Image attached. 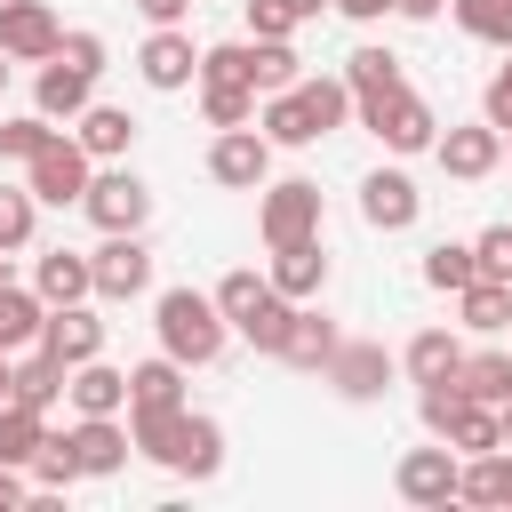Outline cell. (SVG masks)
<instances>
[{"label": "cell", "instance_id": "obj_1", "mask_svg": "<svg viewBox=\"0 0 512 512\" xmlns=\"http://www.w3.org/2000/svg\"><path fill=\"white\" fill-rule=\"evenodd\" d=\"M344 112H352L344 72L336 80H296V88H272L264 96V136L272 144H320L328 128H344Z\"/></svg>", "mask_w": 512, "mask_h": 512}, {"label": "cell", "instance_id": "obj_2", "mask_svg": "<svg viewBox=\"0 0 512 512\" xmlns=\"http://www.w3.org/2000/svg\"><path fill=\"white\" fill-rule=\"evenodd\" d=\"M152 328H160V352L184 360V368H208V360L224 352V336H232V320H224L216 296H200V288H160Z\"/></svg>", "mask_w": 512, "mask_h": 512}, {"label": "cell", "instance_id": "obj_3", "mask_svg": "<svg viewBox=\"0 0 512 512\" xmlns=\"http://www.w3.org/2000/svg\"><path fill=\"white\" fill-rule=\"evenodd\" d=\"M216 312H224L256 352H280V336H288V320H296V304H288L264 272H224V280H216Z\"/></svg>", "mask_w": 512, "mask_h": 512}, {"label": "cell", "instance_id": "obj_4", "mask_svg": "<svg viewBox=\"0 0 512 512\" xmlns=\"http://www.w3.org/2000/svg\"><path fill=\"white\" fill-rule=\"evenodd\" d=\"M88 176H96V160H88L80 136H64V128L24 160V184H32V200H48V208H72V200L88 192Z\"/></svg>", "mask_w": 512, "mask_h": 512}, {"label": "cell", "instance_id": "obj_5", "mask_svg": "<svg viewBox=\"0 0 512 512\" xmlns=\"http://www.w3.org/2000/svg\"><path fill=\"white\" fill-rule=\"evenodd\" d=\"M80 208H88L96 232H144V216H152V184H144L136 168H96L88 192H80Z\"/></svg>", "mask_w": 512, "mask_h": 512}, {"label": "cell", "instance_id": "obj_6", "mask_svg": "<svg viewBox=\"0 0 512 512\" xmlns=\"http://www.w3.org/2000/svg\"><path fill=\"white\" fill-rule=\"evenodd\" d=\"M256 232H264V248H288V240H320V184H304V176H288V184H264Z\"/></svg>", "mask_w": 512, "mask_h": 512}, {"label": "cell", "instance_id": "obj_7", "mask_svg": "<svg viewBox=\"0 0 512 512\" xmlns=\"http://www.w3.org/2000/svg\"><path fill=\"white\" fill-rule=\"evenodd\" d=\"M360 120L384 136V152H432V136H440V120H432V104L416 88H392V96L360 104Z\"/></svg>", "mask_w": 512, "mask_h": 512}, {"label": "cell", "instance_id": "obj_8", "mask_svg": "<svg viewBox=\"0 0 512 512\" xmlns=\"http://www.w3.org/2000/svg\"><path fill=\"white\" fill-rule=\"evenodd\" d=\"M208 176L232 184V192H264V176H272V136H264V128H216Z\"/></svg>", "mask_w": 512, "mask_h": 512}, {"label": "cell", "instance_id": "obj_9", "mask_svg": "<svg viewBox=\"0 0 512 512\" xmlns=\"http://www.w3.org/2000/svg\"><path fill=\"white\" fill-rule=\"evenodd\" d=\"M88 280H96V296L128 304V296H144V288H152V248H144L136 232H104V248L88 256Z\"/></svg>", "mask_w": 512, "mask_h": 512}, {"label": "cell", "instance_id": "obj_10", "mask_svg": "<svg viewBox=\"0 0 512 512\" xmlns=\"http://www.w3.org/2000/svg\"><path fill=\"white\" fill-rule=\"evenodd\" d=\"M392 488H400V504L448 512V504H456V448H448V440H440V448H408L400 472H392Z\"/></svg>", "mask_w": 512, "mask_h": 512}, {"label": "cell", "instance_id": "obj_11", "mask_svg": "<svg viewBox=\"0 0 512 512\" xmlns=\"http://www.w3.org/2000/svg\"><path fill=\"white\" fill-rule=\"evenodd\" d=\"M56 40H64V24H56L48 0H0V48H8V64H48Z\"/></svg>", "mask_w": 512, "mask_h": 512}, {"label": "cell", "instance_id": "obj_12", "mask_svg": "<svg viewBox=\"0 0 512 512\" xmlns=\"http://www.w3.org/2000/svg\"><path fill=\"white\" fill-rule=\"evenodd\" d=\"M160 464L184 472V480H216V472H224V432H216V416H192V408H184V416L168 424Z\"/></svg>", "mask_w": 512, "mask_h": 512}, {"label": "cell", "instance_id": "obj_13", "mask_svg": "<svg viewBox=\"0 0 512 512\" xmlns=\"http://www.w3.org/2000/svg\"><path fill=\"white\" fill-rule=\"evenodd\" d=\"M136 72H144V88L176 96V88H192V80H200V48H192L176 24H152V40L136 48Z\"/></svg>", "mask_w": 512, "mask_h": 512}, {"label": "cell", "instance_id": "obj_14", "mask_svg": "<svg viewBox=\"0 0 512 512\" xmlns=\"http://www.w3.org/2000/svg\"><path fill=\"white\" fill-rule=\"evenodd\" d=\"M64 440V456H72V472L80 480H104V472H120L128 464V432L112 424V416H80L72 432H56Z\"/></svg>", "mask_w": 512, "mask_h": 512}, {"label": "cell", "instance_id": "obj_15", "mask_svg": "<svg viewBox=\"0 0 512 512\" xmlns=\"http://www.w3.org/2000/svg\"><path fill=\"white\" fill-rule=\"evenodd\" d=\"M432 152H440V168H448L456 184H480V176L504 160V128L472 120V128H448V136H432Z\"/></svg>", "mask_w": 512, "mask_h": 512}, {"label": "cell", "instance_id": "obj_16", "mask_svg": "<svg viewBox=\"0 0 512 512\" xmlns=\"http://www.w3.org/2000/svg\"><path fill=\"white\" fill-rule=\"evenodd\" d=\"M40 352H56L64 368H80V360L104 352V320H96L88 304H48V320H40Z\"/></svg>", "mask_w": 512, "mask_h": 512}, {"label": "cell", "instance_id": "obj_17", "mask_svg": "<svg viewBox=\"0 0 512 512\" xmlns=\"http://www.w3.org/2000/svg\"><path fill=\"white\" fill-rule=\"evenodd\" d=\"M360 216H368L376 232H408V224L424 216V192H416L400 168H376V176L360 184Z\"/></svg>", "mask_w": 512, "mask_h": 512}, {"label": "cell", "instance_id": "obj_18", "mask_svg": "<svg viewBox=\"0 0 512 512\" xmlns=\"http://www.w3.org/2000/svg\"><path fill=\"white\" fill-rule=\"evenodd\" d=\"M88 88H96V72H80L72 56H48V64H40V88H32V112H48V120H80V112L96 104Z\"/></svg>", "mask_w": 512, "mask_h": 512}, {"label": "cell", "instance_id": "obj_19", "mask_svg": "<svg viewBox=\"0 0 512 512\" xmlns=\"http://www.w3.org/2000/svg\"><path fill=\"white\" fill-rule=\"evenodd\" d=\"M288 304H312L320 288H328V248L320 240H288V248H272V272H264Z\"/></svg>", "mask_w": 512, "mask_h": 512}, {"label": "cell", "instance_id": "obj_20", "mask_svg": "<svg viewBox=\"0 0 512 512\" xmlns=\"http://www.w3.org/2000/svg\"><path fill=\"white\" fill-rule=\"evenodd\" d=\"M320 376H328L344 400H376V392H384V376H392V352H384V344H336Z\"/></svg>", "mask_w": 512, "mask_h": 512}, {"label": "cell", "instance_id": "obj_21", "mask_svg": "<svg viewBox=\"0 0 512 512\" xmlns=\"http://www.w3.org/2000/svg\"><path fill=\"white\" fill-rule=\"evenodd\" d=\"M336 344H344V336H336V320H328V312H312V304H296V320H288V336H280V352H272V360H288V368L320 376Z\"/></svg>", "mask_w": 512, "mask_h": 512}, {"label": "cell", "instance_id": "obj_22", "mask_svg": "<svg viewBox=\"0 0 512 512\" xmlns=\"http://www.w3.org/2000/svg\"><path fill=\"white\" fill-rule=\"evenodd\" d=\"M64 392H72L80 416H120L128 408V368H104V352H96V360L64 368Z\"/></svg>", "mask_w": 512, "mask_h": 512}, {"label": "cell", "instance_id": "obj_23", "mask_svg": "<svg viewBox=\"0 0 512 512\" xmlns=\"http://www.w3.org/2000/svg\"><path fill=\"white\" fill-rule=\"evenodd\" d=\"M32 296H40V304H88V296H96V280H88V256H72V248H48V256L32 264Z\"/></svg>", "mask_w": 512, "mask_h": 512}, {"label": "cell", "instance_id": "obj_24", "mask_svg": "<svg viewBox=\"0 0 512 512\" xmlns=\"http://www.w3.org/2000/svg\"><path fill=\"white\" fill-rule=\"evenodd\" d=\"M344 88H352V104H376V96L408 88V72H400L392 48H352V56H344Z\"/></svg>", "mask_w": 512, "mask_h": 512}, {"label": "cell", "instance_id": "obj_25", "mask_svg": "<svg viewBox=\"0 0 512 512\" xmlns=\"http://www.w3.org/2000/svg\"><path fill=\"white\" fill-rule=\"evenodd\" d=\"M72 136H80V152H88V160H120V152L136 144V120H128L120 104H88V112L72 120Z\"/></svg>", "mask_w": 512, "mask_h": 512}, {"label": "cell", "instance_id": "obj_26", "mask_svg": "<svg viewBox=\"0 0 512 512\" xmlns=\"http://www.w3.org/2000/svg\"><path fill=\"white\" fill-rule=\"evenodd\" d=\"M456 312H464V328H480V336H496V328H512V280H464L456 288Z\"/></svg>", "mask_w": 512, "mask_h": 512}, {"label": "cell", "instance_id": "obj_27", "mask_svg": "<svg viewBox=\"0 0 512 512\" xmlns=\"http://www.w3.org/2000/svg\"><path fill=\"white\" fill-rule=\"evenodd\" d=\"M128 408H184V360H144L128 368Z\"/></svg>", "mask_w": 512, "mask_h": 512}, {"label": "cell", "instance_id": "obj_28", "mask_svg": "<svg viewBox=\"0 0 512 512\" xmlns=\"http://www.w3.org/2000/svg\"><path fill=\"white\" fill-rule=\"evenodd\" d=\"M40 440H48V416L40 408H24V400H0V464H32L40 456Z\"/></svg>", "mask_w": 512, "mask_h": 512}, {"label": "cell", "instance_id": "obj_29", "mask_svg": "<svg viewBox=\"0 0 512 512\" xmlns=\"http://www.w3.org/2000/svg\"><path fill=\"white\" fill-rule=\"evenodd\" d=\"M40 320H48V304L32 296V288H0V352H24V344H40Z\"/></svg>", "mask_w": 512, "mask_h": 512}, {"label": "cell", "instance_id": "obj_30", "mask_svg": "<svg viewBox=\"0 0 512 512\" xmlns=\"http://www.w3.org/2000/svg\"><path fill=\"white\" fill-rule=\"evenodd\" d=\"M296 64H304V56H296L288 40H248V88H256V96H272V88H296V80H304Z\"/></svg>", "mask_w": 512, "mask_h": 512}, {"label": "cell", "instance_id": "obj_31", "mask_svg": "<svg viewBox=\"0 0 512 512\" xmlns=\"http://www.w3.org/2000/svg\"><path fill=\"white\" fill-rule=\"evenodd\" d=\"M456 360H464V344H456L448 328H424V336H408V352H400V368H408L416 384H432V376H456Z\"/></svg>", "mask_w": 512, "mask_h": 512}, {"label": "cell", "instance_id": "obj_32", "mask_svg": "<svg viewBox=\"0 0 512 512\" xmlns=\"http://www.w3.org/2000/svg\"><path fill=\"white\" fill-rule=\"evenodd\" d=\"M456 456H480V448H504V432H496V408L488 400H464L456 416H448V432H440Z\"/></svg>", "mask_w": 512, "mask_h": 512}, {"label": "cell", "instance_id": "obj_33", "mask_svg": "<svg viewBox=\"0 0 512 512\" xmlns=\"http://www.w3.org/2000/svg\"><path fill=\"white\" fill-rule=\"evenodd\" d=\"M456 384L496 408V400L512 392V352H464V360H456Z\"/></svg>", "mask_w": 512, "mask_h": 512}, {"label": "cell", "instance_id": "obj_34", "mask_svg": "<svg viewBox=\"0 0 512 512\" xmlns=\"http://www.w3.org/2000/svg\"><path fill=\"white\" fill-rule=\"evenodd\" d=\"M200 112H208V128H248V120H256V88H240V80H200Z\"/></svg>", "mask_w": 512, "mask_h": 512}, {"label": "cell", "instance_id": "obj_35", "mask_svg": "<svg viewBox=\"0 0 512 512\" xmlns=\"http://www.w3.org/2000/svg\"><path fill=\"white\" fill-rule=\"evenodd\" d=\"M56 392H64V360H56V352L16 360V400H24V408H40V416H48V400H56Z\"/></svg>", "mask_w": 512, "mask_h": 512}, {"label": "cell", "instance_id": "obj_36", "mask_svg": "<svg viewBox=\"0 0 512 512\" xmlns=\"http://www.w3.org/2000/svg\"><path fill=\"white\" fill-rule=\"evenodd\" d=\"M448 8H456V24H464L472 40L512 48V0H448Z\"/></svg>", "mask_w": 512, "mask_h": 512}, {"label": "cell", "instance_id": "obj_37", "mask_svg": "<svg viewBox=\"0 0 512 512\" xmlns=\"http://www.w3.org/2000/svg\"><path fill=\"white\" fill-rule=\"evenodd\" d=\"M424 280H432V288H448V296H456V288H464V280H480V264H472V248H464V240H440V248H432V256H424Z\"/></svg>", "mask_w": 512, "mask_h": 512}, {"label": "cell", "instance_id": "obj_38", "mask_svg": "<svg viewBox=\"0 0 512 512\" xmlns=\"http://www.w3.org/2000/svg\"><path fill=\"white\" fill-rule=\"evenodd\" d=\"M56 136V120L48 112H24V120H0V160H32L40 144Z\"/></svg>", "mask_w": 512, "mask_h": 512}, {"label": "cell", "instance_id": "obj_39", "mask_svg": "<svg viewBox=\"0 0 512 512\" xmlns=\"http://www.w3.org/2000/svg\"><path fill=\"white\" fill-rule=\"evenodd\" d=\"M32 216H40L32 184H24V192H8V184H0V248H24V240H32Z\"/></svg>", "mask_w": 512, "mask_h": 512}, {"label": "cell", "instance_id": "obj_40", "mask_svg": "<svg viewBox=\"0 0 512 512\" xmlns=\"http://www.w3.org/2000/svg\"><path fill=\"white\" fill-rule=\"evenodd\" d=\"M200 80H240V88H248V40H224V48H200Z\"/></svg>", "mask_w": 512, "mask_h": 512}, {"label": "cell", "instance_id": "obj_41", "mask_svg": "<svg viewBox=\"0 0 512 512\" xmlns=\"http://www.w3.org/2000/svg\"><path fill=\"white\" fill-rule=\"evenodd\" d=\"M296 24H304V16H296L288 0H248V32H256V40H288Z\"/></svg>", "mask_w": 512, "mask_h": 512}, {"label": "cell", "instance_id": "obj_42", "mask_svg": "<svg viewBox=\"0 0 512 512\" xmlns=\"http://www.w3.org/2000/svg\"><path fill=\"white\" fill-rule=\"evenodd\" d=\"M480 120H488V128H512V48H504V64H496V80H488V96H480Z\"/></svg>", "mask_w": 512, "mask_h": 512}, {"label": "cell", "instance_id": "obj_43", "mask_svg": "<svg viewBox=\"0 0 512 512\" xmlns=\"http://www.w3.org/2000/svg\"><path fill=\"white\" fill-rule=\"evenodd\" d=\"M56 56H72L80 72H104V40H96V32H64V40H56Z\"/></svg>", "mask_w": 512, "mask_h": 512}, {"label": "cell", "instance_id": "obj_44", "mask_svg": "<svg viewBox=\"0 0 512 512\" xmlns=\"http://www.w3.org/2000/svg\"><path fill=\"white\" fill-rule=\"evenodd\" d=\"M16 504H32V480L16 464H0V512H16Z\"/></svg>", "mask_w": 512, "mask_h": 512}, {"label": "cell", "instance_id": "obj_45", "mask_svg": "<svg viewBox=\"0 0 512 512\" xmlns=\"http://www.w3.org/2000/svg\"><path fill=\"white\" fill-rule=\"evenodd\" d=\"M136 8H144L152 24H184V8H192V0H136Z\"/></svg>", "mask_w": 512, "mask_h": 512}, {"label": "cell", "instance_id": "obj_46", "mask_svg": "<svg viewBox=\"0 0 512 512\" xmlns=\"http://www.w3.org/2000/svg\"><path fill=\"white\" fill-rule=\"evenodd\" d=\"M328 8H344V16H352V24H376V16H384V8H392V0H328Z\"/></svg>", "mask_w": 512, "mask_h": 512}, {"label": "cell", "instance_id": "obj_47", "mask_svg": "<svg viewBox=\"0 0 512 512\" xmlns=\"http://www.w3.org/2000/svg\"><path fill=\"white\" fill-rule=\"evenodd\" d=\"M392 8H400V16H416V24H432V16L448 8V0H392Z\"/></svg>", "mask_w": 512, "mask_h": 512}, {"label": "cell", "instance_id": "obj_48", "mask_svg": "<svg viewBox=\"0 0 512 512\" xmlns=\"http://www.w3.org/2000/svg\"><path fill=\"white\" fill-rule=\"evenodd\" d=\"M496 432H504V448H512V392L496 400Z\"/></svg>", "mask_w": 512, "mask_h": 512}, {"label": "cell", "instance_id": "obj_49", "mask_svg": "<svg viewBox=\"0 0 512 512\" xmlns=\"http://www.w3.org/2000/svg\"><path fill=\"white\" fill-rule=\"evenodd\" d=\"M0 400H16V360L0 352Z\"/></svg>", "mask_w": 512, "mask_h": 512}, {"label": "cell", "instance_id": "obj_50", "mask_svg": "<svg viewBox=\"0 0 512 512\" xmlns=\"http://www.w3.org/2000/svg\"><path fill=\"white\" fill-rule=\"evenodd\" d=\"M288 8H296V16H320V8H328V0H288Z\"/></svg>", "mask_w": 512, "mask_h": 512}, {"label": "cell", "instance_id": "obj_51", "mask_svg": "<svg viewBox=\"0 0 512 512\" xmlns=\"http://www.w3.org/2000/svg\"><path fill=\"white\" fill-rule=\"evenodd\" d=\"M0 288H8V248H0Z\"/></svg>", "mask_w": 512, "mask_h": 512}, {"label": "cell", "instance_id": "obj_52", "mask_svg": "<svg viewBox=\"0 0 512 512\" xmlns=\"http://www.w3.org/2000/svg\"><path fill=\"white\" fill-rule=\"evenodd\" d=\"M0 88H8V48H0Z\"/></svg>", "mask_w": 512, "mask_h": 512}, {"label": "cell", "instance_id": "obj_53", "mask_svg": "<svg viewBox=\"0 0 512 512\" xmlns=\"http://www.w3.org/2000/svg\"><path fill=\"white\" fill-rule=\"evenodd\" d=\"M504 152H512V128H504Z\"/></svg>", "mask_w": 512, "mask_h": 512}, {"label": "cell", "instance_id": "obj_54", "mask_svg": "<svg viewBox=\"0 0 512 512\" xmlns=\"http://www.w3.org/2000/svg\"><path fill=\"white\" fill-rule=\"evenodd\" d=\"M504 280H512V264H504Z\"/></svg>", "mask_w": 512, "mask_h": 512}]
</instances>
